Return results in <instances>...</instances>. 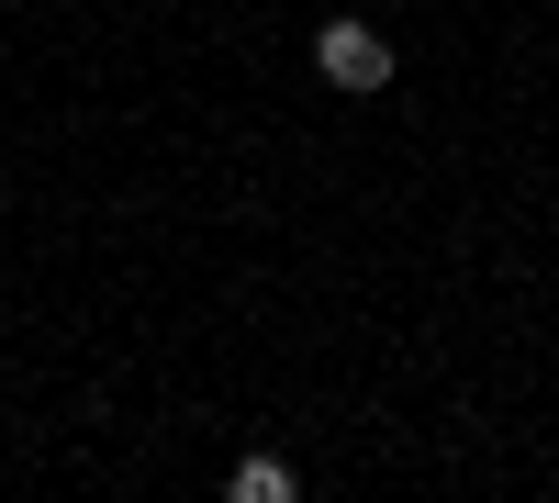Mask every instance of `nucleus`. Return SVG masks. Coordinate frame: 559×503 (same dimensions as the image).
Returning <instances> with one entry per match:
<instances>
[{
    "label": "nucleus",
    "mask_w": 559,
    "mask_h": 503,
    "mask_svg": "<svg viewBox=\"0 0 559 503\" xmlns=\"http://www.w3.org/2000/svg\"><path fill=\"white\" fill-rule=\"evenodd\" d=\"M313 68H324V89H347V101H381V89H392V45H381L369 12H336L313 34Z\"/></svg>",
    "instance_id": "nucleus-1"
},
{
    "label": "nucleus",
    "mask_w": 559,
    "mask_h": 503,
    "mask_svg": "<svg viewBox=\"0 0 559 503\" xmlns=\"http://www.w3.org/2000/svg\"><path fill=\"white\" fill-rule=\"evenodd\" d=\"M224 492H236V503H292V492H302V470L258 447V459H236V481H224Z\"/></svg>",
    "instance_id": "nucleus-2"
}]
</instances>
